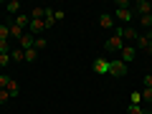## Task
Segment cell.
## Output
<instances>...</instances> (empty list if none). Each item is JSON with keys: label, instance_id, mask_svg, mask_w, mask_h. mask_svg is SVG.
I'll return each instance as SVG.
<instances>
[{"label": "cell", "instance_id": "1", "mask_svg": "<svg viewBox=\"0 0 152 114\" xmlns=\"http://www.w3.org/2000/svg\"><path fill=\"white\" fill-rule=\"evenodd\" d=\"M109 76H114V79H122V76H127V64L117 56V58H109Z\"/></svg>", "mask_w": 152, "mask_h": 114}, {"label": "cell", "instance_id": "2", "mask_svg": "<svg viewBox=\"0 0 152 114\" xmlns=\"http://www.w3.org/2000/svg\"><path fill=\"white\" fill-rule=\"evenodd\" d=\"M117 36H122V41H124V43H137L140 33H137L134 26H124V28H117Z\"/></svg>", "mask_w": 152, "mask_h": 114}, {"label": "cell", "instance_id": "3", "mask_svg": "<svg viewBox=\"0 0 152 114\" xmlns=\"http://www.w3.org/2000/svg\"><path fill=\"white\" fill-rule=\"evenodd\" d=\"M134 56H137V46H134V43H124V48L119 51V58L129 66L132 61H134Z\"/></svg>", "mask_w": 152, "mask_h": 114}, {"label": "cell", "instance_id": "4", "mask_svg": "<svg viewBox=\"0 0 152 114\" xmlns=\"http://www.w3.org/2000/svg\"><path fill=\"white\" fill-rule=\"evenodd\" d=\"M104 48L112 51V53H119V51L124 48V41H122V36H112L107 43H104Z\"/></svg>", "mask_w": 152, "mask_h": 114}, {"label": "cell", "instance_id": "5", "mask_svg": "<svg viewBox=\"0 0 152 114\" xmlns=\"http://www.w3.org/2000/svg\"><path fill=\"white\" fill-rule=\"evenodd\" d=\"M137 48L140 51H147V53H152V38H150V31L147 33H140V38H137Z\"/></svg>", "mask_w": 152, "mask_h": 114}, {"label": "cell", "instance_id": "6", "mask_svg": "<svg viewBox=\"0 0 152 114\" xmlns=\"http://www.w3.org/2000/svg\"><path fill=\"white\" fill-rule=\"evenodd\" d=\"M132 13H140V15H152V3L150 0H137Z\"/></svg>", "mask_w": 152, "mask_h": 114}, {"label": "cell", "instance_id": "7", "mask_svg": "<svg viewBox=\"0 0 152 114\" xmlns=\"http://www.w3.org/2000/svg\"><path fill=\"white\" fill-rule=\"evenodd\" d=\"M91 69L96 71V74H109V58H104V56H99V58H94Z\"/></svg>", "mask_w": 152, "mask_h": 114}, {"label": "cell", "instance_id": "8", "mask_svg": "<svg viewBox=\"0 0 152 114\" xmlns=\"http://www.w3.org/2000/svg\"><path fill=\"white\" fill-rule=\"evenodd\" d=\"M43 31H46L43 20H31V26H28V33L31 36H43Z\"/></svg>", "mask_w": 152, "mask_h": 114}, {"label": "cell", "instance_id": "9", "mask_svg": "<svg viewBox=\"0 0 152 114\" xmlns=\"http://www.w3.org/2000/svg\"><path fill=\"white\" fill-rule=\"evenodd\" d=\"M132 18H134L132 8H129V10H122V8H117V20H122L124 26H132Z\"/></svg>", "mask_w": 152, "mask_h": 114}, {"label": "cell", "instance_id": "10", "mask_svg": "<svg viewBox=\"0 0 152 114\" xmlns=\"http://www.w3.org/2000/svg\"><path fill=\"white\" fill-rule=\"evenodd\" d=\"M33 41H36V36H31V33H23V36H20V41H18V48H23V51H26V48H33Z\"/></svg>", "mask_w": 152, "mask_h": 114}, {"label": "cell", "instance_id": "11", "mask_svg": "<svg viewBox=\"0 0 152 114\" xmlns=\"http://www.w3.org/2000/svg\"><path fill=\"white\" fill-rule=\"evenodd\" d=\"M99 28H114V15L112 13H102L99 15Z\"/></svg>", "mask_w": 152, "mask_h": 114}, {"label": "cell", "instance_id": "12", "mask_svg": "<svg viewBox=\"0 0 152 114\" xmlns=\"http://www.w3.org/2000/svg\"><path fill=\"white\" fill-rule=\"evenodd\" d=\"M3 8H5V10L10 13V15H20V8H23V5L18 3V0H8V3H5Z\"/></svg>", "mask_w": 152, "mask_h": 114}, {"label": "cell", "instance_id": "13", "mask_svg": "<svg viewBox=\"0 0 152 114\" xmlns=\"http://www.w3.org/2000/svg\"><path fill=\"white\" fill-rule=\"evenodd\" d=\"M10 61H13V64H20V61H26V51L15 46V48L10 51Z\"/></svg>", "mask_w": 152, "mask_h": 114}, {"label": "cell", "instance_id": "14", "mask_svg": "<svg viewBox=\"0 0 152 114\" xmlns=\"http://www.w3.org/2000/svg\"><path fill=\"white\" fill-rule=\"evenodd\" d=\"M15 26L28 31V26H31V15H23V13H20V15H15Z\"/></svg>", "mask_w": 152, "mask_h": 114}, {"label": "cell", "instance_id": "15", "mask_svg": "<svg viewBox=\"0 0 152 114\" xmlns=\"http://www.w3.org/2000/svg\"><path fill=\"white\" fill-rule=\"evenodd\" d=\"M8 94H10V99H15L18 94H20V86H18L15 79H10V84H8Z\"/></svg>", "mask_w": 152, "mask_h": 114}, {"label": "cell", "instance_id": "16", "mask_svg": "<svg viewBox=\"0 0 152 114\" xmlns=\"http://www.w3.org/2000/svg\"><path fill=\"white\" fill-rule=\"evenodd\" d=\"M38 58V51L36 48H26V64H36Z\"/></svg>", "mask_w": 152, "mask_h": 114}, {"label": "cell", "instance_id": "17", "mask_svg": "<svg viewBox=\"0 0 152 114\" xmlns=\"http://www.w3.org/2000/svg\"><path fill=\"white\" fill-rule=\"evenodd\" d=\"M13 48H15V43H13V41H0V53H10Z\"/></svg>", "mask_w": 152, "mask_h": 114}, {"label": "cell", "instance_id": "18", "mask_svg": "<svg viewBox=\"0 0 152 114\" xmlns=\"http://www.w3.org/2000/svg\"><path fill=\"white\" fill-rule=\"evenodd\" d=\"M46 46H48V41H46L43 36H36V41H33V48L41 51V48H46Z\"/></svg>", "mask_w": 152, "mask_h": 114}, {"label": "cell", "instance_id": "19", "mask_svg": "<svg viewBox=\"0 0 152 114\" xmlns=\"http://www.w3.org/2000/svg\"><path fill=\"white\" fill-rule=\"evenodd\" d=\"M127 114H147V109L137 107V104H129V107H127Z\"/></svg>", "mask_w": 152, "mask_h": 114}, {"label": "cell", "instance_id": "20", "mask_svg": "<svg viewBox=\"0 0 152 114\" xmlns=\"http://www.w3.org/2000/svg\"><path fill=\"white\" fill-rule=\"evenodd\" d=\"M129 104H137V107H142V91H132V94H129Z\"/></svg>", "mask_w": 152, "mask_h": 114}, {"label": "cell", "instance_id": "21", "mask_svg": "<svg viewBox=\"0 0 152 114\" xmlns=\"http://www.w3.org/2000/svg\"><path fill=\"white\" fill-rule=\"evenodd\" d=\"M142 104H152V89H142Z\"/></svg>", "mask_w": 152, "mask_h": 114}, {"label": "cell", "instance_id": "22", "mask_svg": "<svg viewBox=\"0 0 152 114\" xmlns=\"http://www.w3.org/2000/svg\"><path fill=\"white\" fill-rule=\"evenodd\" d=\"M0 41H10V26H0Z\"/></svg>", "mask_w": 152, "mask_h": 114}, {"label": "cell", "instance_id": "23", "mask_svg": "<svg viewBox=\"0 0 152 114\" xmlns=\"http://www.w3.org/2000/svg\"><path fill=\"white\" fill-rule=\"evenodd\" d=\"M140 26H142V28H150V31H152V15H140Z\"/></svg>", "mask_w": 152, "mask_h": 114}, {"label": "cell", "instance_id": "24", "mask_svg": "<svg viewBox=\"0 0 152 114\" xmlns=\"http://www.w3.org/2000/svg\"><path fill=\"white\" fill-rule=\"evenodd\" d=\"M8 84H10V76H8V74H0V89H8Z\"/></svg>", "mask_w": 152, "mask_h": 114}, {"label": "cell", "instance_id": "25", "mask_svg": "<svg viewBox=\"0 0 152 114\" xmlns=\"http://www.w3.org/2000/svg\"><path fill=\"white\" fill-rule=\"evenodd\" d=\"M10 64V53H0V69H5Z\"/></svg>", "mask_w": 152, "mask_h": 114}, {"label": "cell", "instance_id": "26", "mask_svg": "<svg viewBox=\"0 0 152 114\" xmlns=\"http://www.w3.org/2000/svg\"><path fill=\"white\" fill-rule=\"evenodd\" d=\"M10 102V94H8V89H0V104H8Z\"/></svg>", "mask_w": 152, "mask_h": 114}, {"label": "cell", "instance_id": "27", "mask_svg": "<svg viewBox=\"0 0 152 114\" xmlns=\"http://www.w3.org/2000/svg\"><path fill=\"white\" fill-rule=\"evenodd\" d=\"M117 8H122V10H129V0H117Z\"/></svg>", "mask_w": 152, "mask_h": 114}, {"label": "cell", "instance_id": "28", "mask_svg": "<svg viewBox=\"0 0 152 114\" xmlns=\"http://www.w3.org/2000/svg\"><path fill=\"white\" fill-rule=\"evenodd\" d=\"M142 84H145V89H152V74H147L145 79H142Z\"/></svg>", "mask_w": 152, "mask_h": 114}, {"label": "cell", "instance_id": "29", "mask_svg": "<svg viewBox=\"0 0 152 114\" xmlns=\"http://www.w3.org/2000/svg\"><path fill=\"white\" fill-rule=\"evenodd\" d=\"M64 18H66L64 10H53V20H64Z\"/></svg>", "mask_w": 152, "mask_h": 114}, {"label": "cell", "instance_id": "30", "mask_svg": "<svg viewBox=\"0 0 152 114\" xmlns=\"http://www.w3.org/2000/svg\"><path fill=\"white\" fill-rule=\"evenodd\" d=\"M147 114H152V104H150V107H147Z\"/></svg>", "mask_w": 152, "mask_h": 114}, {"label": "cell", "instance_id": "31", "mask_svg": "<svg viewBox=\"0 0 152 114\" xmlns=\"http://www.w3.org/2000/svg\"><path fill=\"white\" fill-rule=\"evenodd\" d=\"M150 38H152V31H150Z\"/></svg>", "mask_w": 152, "mask_h": 114}, {"label": "cell", "instance_id": "32", "mask_svg": "<svg viewBox=\"0 0 152 114\" xmlns=\"http://www.w3.org/2000/svg\"><path fill=\"white\" fill-rule=\"evenodd\" d=\"M150 74H152V69H150Z\"/></svg>", "mask_w": 152, "mask_h": 114}, {"label": "cell", "instance_id": "33", "mask_svg": "<svg viewBox=\"0 0 152 114\" xmlns=\"http://www.w3.org/2000/svg\"><path fill=\"white\" fill-rule=\"evenodd\" d=\"M0 8H3V5H0Z\"/></svg>", "mask_w": 152, "mask_h": 114}]
</instances>
